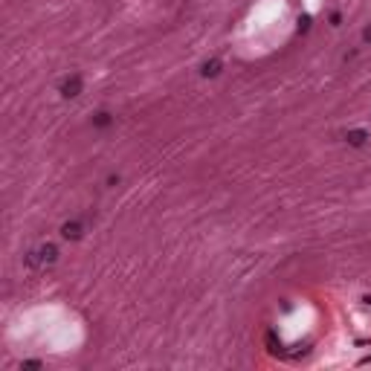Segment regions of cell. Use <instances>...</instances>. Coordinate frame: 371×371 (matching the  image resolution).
I'll list each match as a JSON object with an SVG mask.
<instances>
[{
  "label": "cell",
  "mask_w": 371,
  "mask_h": 371,
  "mask_svg": "<svg viewBox=\"0 0 371 371\" xmlns=\"http://www.w3.org/2000/svg\"><path fill=\"white\" fill-rule=\"evenodd\" d=\"M81 90H84V81H81V76H76V73L61 81V96H64V99H76V96H81Z\"/></svg>",
  "instance_id": "obj_1"
},
{
  "label": "cell",
  "mask_w": 371,
  "mask_h": 371,
  "mask_svg": "<svg viewBox=\"0 0 371 371\" xmlns=\"http://www.w3.org/2000/svg\"><path fill=\"white\" fill-rule=\"evenodd\" d=\"M81 235H84V226H81L79 220L61 223V238H64V241H81Z\"/></svg>",
  "instance_id": "obj_2"
},
{
  "label": "cell",
  "mask_w": 371,
  "mask_h": 371,
  "mask_svg": "<svg viewBox=\"0 0 371 371\" xmlns=\"http://www.w3.org/2000/svg\"><path fill=\"white\" fill-rule=\"evenodd\" d=\"M220 70H223V61L220 58H209V61H203V67H200V76L203 79H218Z\"/></svg>",
  "instance_id": "obj_3"
},
{
  "label": "cell",
  "mask_w": 371,
  "mask_h": 371,
  "mask_svg": "<svg viewBox=\"0 0 371 371\" xmlns=\"http://www.w3.org/2000/svg\"><path fill=\"white\" fill-rule=\"evenodd\" d=\"M345 139H348V145L362 148V145L368 142V131H365V128H354V131H348V134H345Z\"/></svg>",
  "instance_id": "obj_4"
},
{
  "label": "cell",
  "mask_w": 371,
  "mask_h": 371,
  "mask_svg": "<svg viewBox=\"0 0 371 371\" xmlns=\"http://www.w3.org/2000/svg\"><path fill=\"white\" fill-rule=\"evenodd\" d=\"M90 125H93V128H99V131H104V128L113 125V116L107 113V110H99V113H93V116H90Z\"/></svg>",
  "instance_id": "obj_5"
},
{
  "label": "cell",
  "mask_w": 371,
  "mask_h": 371,
  "mask_svg": "<svg viewBox=\"0 0 371 371\" xmlns=\"http://www.w3.org/2000/svg\"><path fill=\"white\" fill-rule=\"evenodd\" d=\"M38 253H41V261H44V264H55L58 261V246L55 243H44Z\"/></svg>",
  "instance_id": "obj_6"
},
{
  "label": "cell",
  "mask_w": 371,
  "mask_h": 371,
  "mask_svg": "<svg viewBox=\"0 0 371 371\" xmlns=\"http://www.w3.org/2000/svg\"><path fill=\"white\" fill-rule=\"evenodd\" d=\"M26 264H29V267H41V264H44V261H41V253H38V250H35V253H26Z\"/></svg>",
  "instance_id": "obj_7"
},
{
  "label": "cell",
  "mask_w": 371,
  "mask_h": 371,
  "mask_svg": "<svg viewBox=\"0 0 371 371\" xmlns=\"http://www.w3.org/2000/svg\"><path fill=\"white\" fill-rule=\"evenodd\" d=\"M307 29H311V15L299 18V32H307Z\"/></svg>",
  "instance_id": "obj_8"
},
{
  "label": "cell",
  "mask_w": 371,
  "mask_h": 371,
  "mask_svg": "<svg viewBox=\"0 0 371 371\" xmlns=\"http://www.w3.org/2000/svg\"><path fill=\"white\" fill-rule=\"evenodd\" d=\"M342 23V15L339 12H331V26H339Z\"/></svg>",
  "instance_id": "obj_9"
},
{
  "label": "cell",
  "mask_w": 371,
  "mask_h": 371,
  "mask_svg": "<svg viewBox=\"0 0 371 371\" xmlns=\"http://www.w3.org/2000/svg\"><path fill=\"white\" fill-rule=\"evenodd\" d=\"M23 368H41V362H38V359H26V362H23Z\"/></svg>",
  "instance_id": "obj_10"
},
{
  "label": "cell",
  "mask_w": 371,
  "mask_h": 371,
  "mask_svg": "<svg viewBox=\"0 0 371 371\" xmlns=\"http://www.w3.org/2000/svg\"><path fill=\"white\" fill-rule=\"evenodd\" d=\"M362 41H365V44H371V23L362 29Z\"/></svg>",
  "instance_id": "obj_11"
}]
</instances>
